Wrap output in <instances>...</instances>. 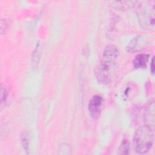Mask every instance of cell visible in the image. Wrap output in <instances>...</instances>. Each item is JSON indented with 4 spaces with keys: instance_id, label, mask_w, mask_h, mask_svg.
I'll list each match as a JSON object with an SVG mask.
<instances>
[{
    "instance_id": "obj_4",
    "label": "cell",
    "mask_w": 155,
    "mask_h": 155,
    "mask_svg": "<svg viewBox=\"0 0 155 155\" xmlns=\"http://www.w3.org/2000/svg\"><path fill=\"white\" fill-rule=\"evenodd\" d=\"M104 105V99L100 95H94L90 100L88 110L90 116L93 119H97L100 116Z\"/></svg>"
},
{
    "instance_id": "obj_1",
    "label": "cell",
    "mask_w": 155,
    "mask_h": 155,
    "mask_svg": "<svg viewBox=\"0 0 155 155\" xmlns=\"http://www.w3.org/2000/svg\"><path fill=\"white\" fill-rule=\"evenodd\" d=\"M154 142L153 130L145 125L140 127L135 132L133 137V147L138 154H145L152 147Z\"/></svg>"
},
{
    "instance_id": "obj_6",
    "label": "cell",
    "mask_w": 155,
    "mask_h": 155,
    "mask_svg": "<svg viewBox=\"0 0 155 155\" xmlns=\"http://www.w3.org/2000/svg\"><path fill=\"white\" fill-rule=\"evenodd\" d=\"M154 101H151L145 107L143 111V119L146 125L153 128L154 126Z\"/></svg>"
},
{
    "instance_id": "obj_2",
    "label": "cell",
    "mask_w": 155,
    "mask_h": 155,
    "mask_svg": "<svg viewBox=\"0 0 155 155\" xmlns=\"http://www.w3.org/2000/svg\"><path fill=\"white\" fill-rule=\"evenodd\" d=\"M154 5L153 1L140 2L137 7V15L140 25L145 29H153L154 27Z\"/></svg>"
},
{
    "instance_id": "obj_5",
    "label": "cell",
    "mask_w": 155,
    "mask_h": 155,
    "mask_svg": "<svg viewBox=\"0 0 155 155\" xmlns=\"http://www.w3.org/2000/svg\"><path fill=\"white\" fill-rule=\"evenodd\" d=\"M147 38L144 35H139L134 37L127 47L129 53H134L142 50L147 44Z\"/></svg>"
},
{
    "instance_id": "obj_12",
    "label": "cell",
    "mask_w": 155,
    "mask_h": 155,
    "mask_svg": "<svg viewBox=\"0 0 155 155\" xmlns=\"http://www.w3.org/2000/svg\"><path fill=\"white\" fill-rule=\"evenodd\" d=\"M7 99V91L6 90V88L5 87V85L1 84V109H2V107H4L5 105Z\"/></svg>"
},
{
    "instance_id": "obj_13",
    "label": "cell",
    "mask_w": 155,
    "mask_h": 155,
    "mask_svg": "<svg viewBox=\"0 0 155 155\" xmlns=\"http://www.w3.org/2000/svg\"><path fill=\"white\" fill-rule=\"evenodd\" d=\"M21 142H22V147L24 148V149L27 151H28V139L27 137L26 136V134L25 133H23L21 135Z\"/></svg>"
},
{
    "instance_id": "obj_15",
    "label": "cell",
    "mask_w": 155,
    "mask_h": 155,
    "mask_svg": "<svg viewBox=\"0 0 155 155\" xmlns=\"http://www.w3.org/2000/svg\"><path fill=\"white\" fill-rule=\"evenodd\" d=\"M150 71L152 74L154 73V58L153 57L151 64H150Z\"/></svg>"
},
{
    "instance_id": "obj_7",
    "label": "cell",
    "mask_w": 155,
    "mask_h": 155,
    "mask_svg": "<svg viewBox=\"0 0 155 155\" xmlns=\"http://www.w3.org/2000/svg\"><path fill=\"white\" fill-rule=\"evenodd\" d=\"M118 56L119 50L117 47L114 45H108L104 49L102 60L116 62Z\"/></svg>"
},
{
    "instance_id": "obj_9",
    "label": "cell",
    "mask_w": 155,
    "mask_h": 155,
    "mask_svg": "<svg viewBox=\"0 0 155 155\" xmlns=\"http://www.w3.org/2000/svg\"><path fill=\"white\" fill-rule=\"evenodd\" d=\"M136 1H114L112 2L113 7L118 10H125L134 6Z\"/></svg>"
},
{
    "instance_id": "obj_11",
    "label": "cell",
    "mask_w": 155,
    "mask_h": 155,
    "mask_svg": "<svg viewBox=\"0 0 155 155\" xmlns=\"http://www.w3.org/2000/svg\"><path fill=\"white\" fill-rule=\"evenodd\" d=\"M130 148L129 142L127 139H124L118 149V154H128Z\"/></svg>"
},
{
    "instance_id": "obj_8",
    "label": "cell",
    "mask_w": 155,
    "mask_h": 155,
    "mask_svg": "<svg viewBox=\"0 0 155 155\" xmlns=\"http://www.w3.org/2000/svg\"><path fill=\"white\" fill-rule=\"evenodd\" d=\"M149 54H139L135 56L133 64L135 68H143L147 65L149 60Z\"/></svg>"
},
{
    "instance_id": "obj_3",
    "label": "cell",
    "mask_w": 155,
    "mask_h": 155,
    "mask_svg": "<svg viewBox=\"0 0 155 155\" xmlns=\"http://www.w3.org/2000/svg\"><path fill=\"white\" fill-rule=\"evenodd\" d=\"M116 62L102 60L95 68V76L99 83L107 85L112 81L116 74Z\"/></svg>"
},
{
    "instance_id": "obj_10",
    "label": "cell",
    "mask_w": 155,
    "mask_h": 155,
    "mask_svg": "<svg viewBox=\"0 0 155 155\" xmlns=\"http://www.w3.org/2000/svg\"><path fill=\"white\" fill-rule=\"evenodd\" d=\"M33 54V56L32 58V64L33 65L34 67H36L38 65L41 54V47L40 44L37 45Z\"/></svg>"
},
{
    "instance_id": "obj_14",
    "label": "cell",
    "mask_w": 155,
    "mask_h": 155,
    "mask_svg": "<svg viewBox=\"0 0 155 155\" xmlns=\"http://www.w3.org/2000/svg\"><path fill=\"white\" fill-rule=\"evenodd\" d=\"M64 150L62 154H67L68 151H70V147L67 143H62L59 147V151Z\"/></svg>"
}]
</instances>
